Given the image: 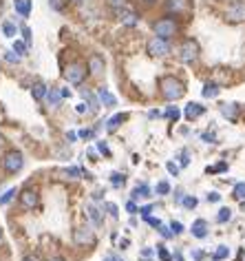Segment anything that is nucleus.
Instances as JSON below:
<instances>
[{
  "label": "nucleus",
  "instance_id": "a19ab883",
  "mask_svg": "<svg viewBox=\"0 0 245 261\" xmlns=\"http://www.w3.org/2000/svg\"><path fill=\"white\" fill-rule=\"evenodd\" d=\"M64 175H69L71 179H75L77 175H82V170L80 168H67V170H64Z\"/></svg>",
  "mask_w": 245,
  "mask_h": 261
},
{
  "label": "nucleus",
  "instance_id": "72a5a7b5",
  "mask_svg": "<svg viewBox=\"0 0 245 261\" xmlns=\"http://www.w3.org/2000/svg\"><path fill=\"white\" fill-rule=\"evenodd\" d=\"M27 47H29V44L27 42H14V51L18 56H24V51H27Z\"/></svg>",
  "mask_w": 245,
  "mask_h": 261
},
{
  "label": "nucleus",
  "instance_id": "4468645a",
  "mask_svg": "<svg viewBox=\"0 0 245 261\" xmlns=\"http://www.w3.org/2000/svg\"><path fill=\"white\" fill-rule=\"evenodd\" d=\"M88 71H91L93 75H100V73L104 71V60H102L100 56H91V58H88Z\"/></svg>",
  "mask_w": 245,
  "mask_h": 261
},
{
  "label": "nucleus",
  "instance_id": "4d7b16f0",
  "mask_svg": "<svg viewBox=\"0 0 245 261\" xmlns=\"http://www.w3.org/2000/svg\"><path fill=\"white\" fill-rule=\"evenodd\" d=\"M24 261H38V257H24Z\"/></svg>",
  "mask_w": 245,
  "mask_h": 261
},
{
  "label": "nucleus",
  "instance_id": "e433bc0d",
  "mask_svg": "<svg viewBox=\"0 0 245 261\" xmlns=\"http://www.w3.org/2000/svg\"><path fill=\"white\" fill-rule=\"evenodd\" d=\"M159 232H161V237H163V239H170V237L175 235V232L170 230L168 226H159Z\"/></svg>",
  "mask_w": 245,
  "mask_h": 261
},
{
  "label": "nucleus",
  "instance_id": "f3484780",
  "mask_svg": "<svg viewBox=\"0 0 245 261\" xmlns=\"http://www.w3.org/2000/svg\"><path fill=\"white\" fill-rule=\"evenodd\" d=\"M47 93H49V89H47V84H44V82H35L34 89H31V95H34L38 102L44 100V97H47Z\"/></svg>",
  "mask_w": 245,
  "mask_h": 261
},
{
  "label": "nucleus",
  "instance_id": "6ab92c4d",
  "mask_svg": "<svg viewBox=\"0 0 245 261\" xmlns=\"http://www.w3.org/2000/svg\"><path fill=\"white\" fill-rule=\"evenodd\" d=\"M124 120H126L124 113H117L115 117H111V120L106 122V130H111V133H113V130H117V126H120Z\"/></svg>",
  "mask_w": 245,
  "mask_h": 261
},
{
  "label": "nucleus",
  "instance_id": "7ed1b4c3",
  "mask_svg": "<svg viewBox=\"0 0 245 261\" xmlns=\"http://www.w3.org/2000/svg\"><path fill=\"white\" fill-rule=\"evenodd\" d=\"M146 51H148V56H153V58H163V56L170 51V44H168V40L153 36V38L146 42Z\"/></svg>",
  "mask_w": 245,
  "mask_h": 261
},
{
  "label": "nucleus",
  "instance_id": "4be33fe9",
  "mask_svg": "<svg viewBox=\"0 0 245 261\" xmlns=\"http://www.w3.org/2000/svg\"><path fill=\"white\" fill-rule=\"evenodd\" d=\"M82 95H84V100H88V104H91L93 111H97V109H100V102H97V97L93 95L91 91H87V89H84V91H82Z\"/></svg>",
  "mask_w": 245,
  "mask_h": 261
},
{
  "label": "nucleus",
  "instance_id": "423d86ee",
  "mask_svg": "<svg viewBox=\"0 0 245 261\" xmlns=\"http://www.w3.org/2000/svg\"><path fill=\"white\" fill-rule=\"evenodd\" d=\"M64 77H67V82H71V84H82L84 77H87V69L82 67L80 62H73L64 69Z\"/></svg>",
  "mask_w": 245,
  "mask_h": 261
},
{
  "label": "nucleus",
  "instance_id": "0e129e2a",
  "mask_svg": "<svg viewBox=\"0 0 245 261\" xmlns=\"http://www.w3.org/2000/svg\"><path fill=\"white\" fill-rule=\"evenodd\" d=\"M0 239H2V230H0Z\"/></svg>",
  "mask_w": 245,
  "mask_h": 261
},
{
  "label": "nucleus",
  "instance_id": "dca6fc26",
  "mask_svg": "<svg viewBox=\"0 0 245 261\" xmlns=\"http://www.w3.org/2000/svg\"><path fill=\"white\" fill-rule=\"evenodd\" d=\"M192 235L197 239H203L208 235V224L203 222V219H197V222L192 224Z\"/></svg>",
  "mask_w": 245,
  "mask_h": 261
},
{
  "label": "nucleus",
  "instance_id": "bf43d9fd",
  "mask_svg": "<svg viewBox=\"0 0 245 261\" xmlns=\"http://www.w3.org/2000/svg\"><path fill=\"white\" fill-rule=\"evenodd\" d=\"M2 144H5V137L0 135V149H2Z\"/></svg>",
  "mask_w": 245,
  "mask_h": 261
},
{
  "label": "nucleus",
  "instance_id": "c756f323",
  "mask_svg": "<svg viewBox=\"0 0 245 261\" xmlns=\"http://www.w3.org/2000/svg\"><path fill=\"white\" fill-rule=\"evenodd\" d=\"M228 252H230V250H228L226 246H219V248L214 250V255H212V257H214L216 261H221V259H226V257H228Z\"/></svg>",
  "mask_w": 245,
  "mask_h": 261
},
{
  "label": "nucleus",
  "instance_id": "bb28decb",
  "mask_svg": "<svg viewBox=\"0 0 245 261\" xmlns=\"http://www.w3.org/2000/svg\"><path fill=\"white\" fill-rule=\"evenodd\" d=\"M2 34H5L7 38H14L16 36V24L14 22H2Z\"/></svg>",
  "mask_w": 245,
  "mask_h": 261
},
{
  "label": "nucleus",
  "instance_id": "a18cd8bd",
  "mask_svg": "<svg viewBox=\"0 0 245 261\" xmlns=\"http://www.w3.org/2000/svg\"><path fill=\"white\" fill-rule=\"evenodd\" d=\"M166 168H168V173H173V175H177V173H179V166H177V164H173V162H168V164H166Z\"/></svg>",
  "mask_w": 245,
  "mask_h": 261
},
{
  "label": "nucleus",
  "instance_id": "79ce46f5",
  "mask_svg": "<svg viewBox=\"0 0 245 261\" xmlns=\"http://www.w3.org/2000/svg\"><path fill=\"white\" fill-rule=\"evenodd\" d=\"M170 230H173L175 235H179V232H183V226L179 222H173V224H170Z\"/></svg>",
  "mask_w": 245,
  "mask_h": 261
},
{
  "label": "nucleus",
  "instance_id": "37998d69",
  "mask_svg": "<svg viewBox=\"0 0 245 261\" xmlns=\"http://www.w3.org/2000/svg\"><path fill=\"white\" fill-rule=\"evenodd\" d=\"M22 36H24V42L29 44L31 42V29L29 27H22Z\"/></svg>",
  "mask_w": 245,
  "mask_h": 261
},
{
  "label": "nucleus",
  "instance_id": "c9c22d12",
  "mask_svg": "<svg viewBox=\"0 0 245 261\" xmlns=\"http://www.w3.org/2000/svg\"><path fill=\"white\" fill-rule=\"evenodd\" d=\"M157 193L159 195L170 193V184H168V182H159V184H157Z\"/></svg>",
  "mask_w": 245,
  "mask_h": 261
},
{
  "label": "nucleus",
  "instance_id": "603ef678",
  "mask_svg": "<svg viewBox=\"0 0 245 261\" xmlns=\"http://www.w3.org/2000/svg\"><path fill=\"white\" fill-rule=\"evenodd\" d=\"M188 162H190V160H188V153L183 150V153H181V166H188Z\"/></svg>",
  "mask_w": 245,
  "mask_h": 261
},
{
  "label": "nucleus",
  "instance_id": "8fccbe9b",
  "mask_svg": "<svg viewBox=\"0 0 245 261\" xmlns=\"http://www.w3.org/2000/svg\"><path fill=\"white\" fill-rule=\"evenodd\" d=\"M219 199H221V195H219V193H210V195H208V202H219Z\"/></svg>",
  "mask_w": 245,
  "mask_h": 261
},
{
  "label": "nucleus",
  "instance_id": "aec40b11",
  "mask_svg": "<svg viewBox=\"0 0 245 261\" xmlns=\"http://www.w3.org/2000/svg\"><path fill=\"white\" fill-rule=\"evenodd\" d=\"M219 91H221V89H219V84L216 82H208L206 87H203V97H210L212 100V97L219 95Z\"/></svg>",
  "mask_w": 245,
  "mask_h": 261
},
{
  "label": "nucleus",
  "instance_id": "58836bf2",
  "mask_svg": "<svg viewBox=\"0 0 245 261\" xmlns=\"http://www.w3.org/2000/svg\"><path fill=\"white\" fill-rule=\"evenodd\" d=\"M181 202H183V206H186V208H194V206H197V199H194V197H183Z\"/></svg>",
  "mask_w": 245,
  "mask_h": 261
},
{
  "label": "nucleus",
  "instance_id": "13d9d810",
  "mask_svg": "<svg viewBox=\"0 0 245 261\" xmlns=\"http://www.w3.org/2000/svg\"><path fill=\"white\" fill-rule=\"evenodd\" d=\"M49 261H67V259H62V257H53V259H49Z\"/></svg>",
  "mask_w": 245,
  "mask_h": 261
},
{
  "label": "nucleus",
  "instance_id": "f257e3e1",
  "mask_svg": "<svg viewBox=\"0 0 245 261\" xmlns=\"http://www.w3.org/2000/svg\"><path fill=\"white\" fill-rule=\"evenodd\" d=\"M183 93H186V87H183V82H179L177 77H173V75L161 77V95L166 97V100L175 102V100H179V97H183Z\"/></svg>",
  "mask_w": 245,
  "mask_h": 261
},
{
  "label": "nucleus",
  "instance_id": "393cba45",
  "mask_svg": "<svg viewBox=\"0 0 245 261\" xmlns=\"http://www.w3.org/2000/svg\"><path fill=\"white\" fill-rule=\"evenodd\" d=\"M232 219V210L230 208H221V210H219V215H216V222L219 224H226V222H230Z\"/></svg>",
  "mask_w": 245,
  "mask_h": 261
},
{
  "label": "nucleus",
  "instance_id": "49530a36",
  "mask_svg": "<svg viewBox=\"0 0 245 261\" xmlns=\"http://www.w3.org/2000/svg\"><path fill=\"white\" fill-rule=\"evenodd\" d=\"M140 213H141V217H150V213H153V206H144V208H140Z\"/></svg>",
  "mask_w": 245,
  "mask_h": 261
},
{
  "label": "nucleus",
  "instance_id": "f8f14e48",
  "mask_svg": "<svg viewBox=\"0 0 245 261\" xmlns=\"http://www.w3.org/2000/svg\"><path fill=\"white\" fill-rule=\"evenodd\" d=\"M188 7H190L188 0H168L166 2V11L168 14H183V11H188Z\"/></svg>",
  "mask_w": 245,
  "mask_h": 261
},
{
  "label": "nucleus",
  "instance_id": "7c9ffc66",
  "mask_svg": "<svg viewBox=\"0 0 245 261\" xmlns=\"http://www.w3.org/2000/svg\"><path fill=\"white\" fill-rule=\"evenodd\" d=\"M14 195H16V188H9L5 195H2V197H0V204H2V206H5V204H9L11 199H14Z\"/></svg>",
  "mask_w": 245,
  "mask_h": 261
},
{
  "label": "nucleus",
  "instance_id": "6e6d98bb",
  "mask_svg": "<svg viewBox=\"0 0 245 261\" xmlns=\"http://www.w3.org/2000/svg\"><path fill=\"white\" fill-rule=\"evenodd\" d=\"M108 259H111V261H122V259H120V257H117V255H111V257H108Z\"/></svg>",
  "mask_w": 245,
  "mask_h": 261
},
{
  "label": "nucleus",
  "instance_id": "ddd939ff",
  "mask_svg": "<svg viewBox=\"0 0 245 261\" xmlns=\"http://www.w3.org/2000/svg\"><path fill=\"white\" fill-rule=\"evenodd\" d=\"M221 115L228 117L230 122H236L239 120V107H236L234 102H230V104H221Z\"/></svg>",
  "mask_w": 245,
  "mask_h": 261
},
{
  "label": "nucleus",
  "instance_id": "2f4dec72",
  "mask_svg": "<svg viewBox=\"0 0 245 261\" xmlns=\"http://www.w3.org/2000/svg\"><path fill=\"white\" fill-rule=\"evenodd\" d=\"M157 252H159V259H161V261H170V259H173V255H170V252L166 250L163 246H157Z\"/></svg>",
  "mask_w": 245,
  "mask_h": 261
},
{
  "label": "nucleus",
  "instance_id": "864d4df0",
  "mask_svg": "<svg viewBox=\"0 0 245 261\" xmlns=\"http://www.w3.org/2000/svg\"><path fill=\"white\" fill-rule=\"evenodd\" d=\"M203 140H206V142H214V133H203Z\"/></svg>",
  "mask_w": 245,
  "mask_h": 261
},
{
  "label": "nucleus",
  "instance_id": "20e7f679",
  "mask_svg": "<svg viewBox=\"0 0 245 261\" xmlns=\"http://www.w3.org/2000/svg\"><path fill=\"white\" fill-rule=\"evenodd\" d=\"M199 58V44L197 40H186V42L179 47V60L183 64H192Z\"/></svg>",
  "mask_w": 245,
  "mask_h": 261
},
{
  "label": "nucleus",
  "instance_id": "5701e85b",
  "mask_svg": "<svg viewBox=\"0 0 245 261\" xmlns=\"http://www.w3.org/2000/svg\"><path fill=\"white\" fill-rule=\"evenodd\" d=\"M137 197H150V188L146 184H141V186H137V188L133 190V199H137Z\"/></svg>",
  "mask_w": 245,
  "mask_h": 261
},
{
  "label": "nucleus",
  "instance_id": "a211bd4d",
  "mask_svg": "<svg viewBox=\"0 0 245 261\" xmlns=\"http://www.w3.org/2000/svg\"><path fill=\"white\" fill-rule=\"evenodd\" d=\"M97 95H100V100L104 102L106 107H115V104H117L115 95H113V93L108 91V89H100V91H97Z\"/></svg>",
  "mask_w": 245,
  "mask_h": 261
},
{
  "label": "nucleus",
  "instance_id": "9b49d317",
  "mask_svg": "<svg viewBox=\"0 0 245 261\" xmlns=\"http://www.w3.org/2000/svg\"><path fill=\"white\" fill-rule=\"evenodd\" d=\"M203 113H206V107H201L199 102H190L186 107V111H183V115L188 117V120H197V117H201Z\"/></svg>",
  "mask_w": 245,
  "mask_h": 261
},
{
  "label": "nucleus",
  "instance_id": "c85d7f7f",
  "mask_svg": "<svg viewBox=\"0 0 245 261\" xmlns=\"http://www.w3.org/2000/svg\"><path fill=\"white\" fill-rule=\"evenodd\" d=\"M67 2L69 0H49V5H51L53 11H62L64 7H67Z\"/></svg>",
  "mask_w": 245,
  "mask_h": 261
},
{
  "label": "nucleus",
  "instance_id": "c03bdc74",
  "mask_svg": "<svg viewBox=\"0 0 245 261\" xmlns=\"http://www.w3.org/2000/svg\"><path fill=\"white\" fill-rule=\"evenodd\" d=\"M106 210L111 213V217H117V206L115 204H106Z\"/></svg>",
  "mask_w": 245,
  "mask_h": 261
},
{
  "label": "nucleus",
  "instance_id": "4c0bfd02",
  "mask_svg": "<svg viewBox=\"0 0 245 261\" xmlns=\"http://www.w3.org/2000/svg\"><path fill=\"white\" fill-rule=\"evenodd\" d=\"M221 170H228V164H216V166H208V173H221Z\"/></svg>",
  "mask_w": 245,
  "mask_h": 261
},
{
  "label": "nucleus",
  "instance_id": "1a4fd4ad",
  "mask_svg": "<svg viewBox=\"0 0 245 261\" xmlns=\"http://www.w3.org/2000/svg\"><path fill=\"white\" fill-rule=\"evenodd\" d=\"M75 242L82 243V246H91V243H95V235H93L91 228H77L75 230Z\"/></svg>",
  "mask_w": 245,
  "mask_h": 261
},
{
  "label": "nucleus",
  "instance_id": "3c124183",
  "mask_svg": "<svg viewBox=\"0 0 245 261\" xmlns=\"http://www.w3.org/2000/svg\"><path fill=\"white\" fill-rule=\"evenodd\" d=\"M126 210H128V213H137V206H135V204L133 202H128V204H126Z\"/></svg>",
  "mask_w": 245,
  "mask_h": 261
},
{
  "label": "nucleus",
  "instance_id": "a878e982",
  "mask_svg": "<svg viewBox=\"0 0 245 261\" xmlns=\"http://www.w3.org/2000/svg\"><path fill=\"white\" fill-rule=\"evenodd\" d=\"M108 5H111L113 11H122L128 7V0H108Z\"/></svg>",
  "mask_w": 245,
  "mask_h": 261
},
{
  "label": "nucleus",
  "instance_id": "f704fd0d",
  "mask_svg": "<svg viewBox=\"0 0 245 261\" xmlns=\"http://www.w3.org/2000/svg\"><path fill=\"white\" fill-rule=\"evenodd\" d=\"M166 115H168V117H170V120H173V122H177V120H179V115H181V113H179V109H177V107H170L168 111H166Z\"/></svg>",
  "mask_w": 245,
  "mask_h": 261
},
{
  "label": "nucleus",
  "instance_id": "5fc2aeb1",
  "mask_svg": "<svg viewBox=\"0 0 245 261\" xmlns=\"http://www.w3.org/2000/svg\"><path fill=\"white\" fill-rule=\"evenodd\" d=\"M80 137H93L91 130H80Z\"/></svg>",
  "mask_w": 245,
  "mask_h": 261
},
{
  "label": "nucleus",
  "instance_id": "0eeeda50",
  "mask_svg": "<svg viewBox=\"0 0 245 261\" xmlns=\"http://www.w3.org/2000/svg\"><path fill=\"white\" fill-rule=\"evenodd\" d=\"M226 18L230 20V22H245V5L243 2H232L230 7H228L226 11Z\"/></svg>",
  "mask_w": 245,
  "mask_h": 261
},
{
  "label": "nucleus",
  "instance_id": "f03ea898",
  "mask_svg": "<svg viewBox=\"0 0 245 261\" xmlns=\"http://www.w3.org/2000/svg\"><path fill=\"white\" fill-rule=\"evenodd\" d=\"M24 166V157H22V153L20 150H7L5 155H2V168L7 170V173H18L20 168Z\"/></svg>",
  "mask_w": 245,
  "mask_h": 261
},
{
  "label": "nucleus",
  "instance_id": "2eb2a0df",
  "mask_svg": "<svg viewBox=\"0 0 245 261\" xmlns=\"http://www.w3.org/2000/svg\"><path fill=\"white\" fill-rule=\"evenodd\" d=\"M14 7L22 18H27L31 14V0H14Z\"/></svg>",
  "mask_w": 245,
  "mask_h": 261
},
{
  "label": "nucleus",
  "instance_id": "ea45409f",
  "mask_svg": "<svg viewBox=\"0 0 245 261\" xmlns=\"http://www.w3.org/2000/svg\"><path fill=\"white\" fill-rule=\"evenodd\" d=\"M5 58L9 60V62H14V64H16V62H18V60H20V56L16 54V51H7V54H5Z\"/></svg>",
  "mask_w": 245,
  "mask_h": 261
},
{
  "label": "nucleus",
  "instance_id": "e2e57ef3",
  "mask_svg": "<svg viewBox=\"0 0 245 261\" xmlns=\"http://www.w3.org/2000/svg\"><path fill=\"white\" fill-rule=\"evenodd\" d=\"M73 2H82V0H73Z\"/></svg>",
  "mask_w": 245,
  "mask_h": 261
},
{
  "label": "nucleus",
  "instance_id": "052dcab7",
  "mask_svg": "<svg viewBox=\"0 0 245 261\" xmlns=\"http://www.w3.org/2000/svg\"><path fill=\"white\" fill-rule=\"evenodd\" d=\"M144 2H146V5H153V2H155V0H144Z\"/></svg>",
  "mask_w": 245,
  "mask_h": 261
},
{
  "label": "nucleus",
  "instance_id": "680f3d73",
  "mask_svg": "<svg viewBox=\"0 0 245 261\" xmlns=\"http://www.w3.org/2000/svg\"><path fill=\"white\" fill-rule=\"evenodd\" d=\"M177 261H183V259H181V255H177Z\"/></svg>",
  "mask_w": 245,
  "mask_h": 261
},
{
  "label": "nucleus",
  "instance_id": "de8ad7c7",
  "mask_svg": "<svg viewBox=\"0 0 245 261\" xmlns=\"http://www.w3.org/2000/svg\"><path fill=\"white\" fill-rule=\"evenodd\" d=\"M97 149H100V150H102V153H104V155H111V150H108V146H106L104 142H100V144H97Z\"/></svg>",
  "mask_w": 245,
  "mask_h": 261
},
{
  "label": "nucleus",
  "instance_id": "9d476101",
  "mask_svg": "<svg viewBox=\"0 0 245 261\" xmlns=\"http://www.w3.org/2000/svg\"><path fill=\"white\" fill-rule=\"evenodd\" d=\"M117 16H120V20H122V24H126V27H135V24L140 22V16L135 14L133 9H122V11H117Z\"/></svg>",
  "mask_w": 245,
  "mask_h": 261
},
{
  "label": "nucleus",
  "instance_id": "412c9836",
  "mask_svg": "<svg viewBox=\"0 0 245 261\" xmlns=\"http://www.w3.org/2000/svg\"><path fill=\"white\" fill-rule=\"evenodd\" d=\"M47 97H49V102H51V107H58L60 104V100H62V91L60 89H51V91L47 93Z\"/></svg>",
  "mask_w": 245,
  "mask_h": 261
},
{
  "label": "nucleus",
  "instance_id": "6e6552de",
  "mask_svg": "<svg viewBox=\"0 0 245 261\" xmlns=\"http://www.w3.org/2000/svg\"><path fill=\"white\" fill-rule=\"evenodd\" d=\"M20 202H22L24 208H38L40 197H38V193H35L34 188H24L22 193H20Z\"/></svg>",
  "mask_w": 245,
  "mask_h": 261
},
{
  "label": "nucleus",
  "instance_id": "473e14b6",
  "mask_svg": "<svg viewBox=\"0 0 245 261\" xmlns=\"http://www.w3.org/2000/svg\"><path fill=\"white\" fill-rule=\"evenodd\" d=\"M111 184L113 186H122V184H124V175H122V173H113L111 175Z\"/></svg>",
  "mask_w": 245,
  "mask_h": 261
},
{
  "label": "nucleus",
  "instance_id": "09e8293b",
  "mask_svg": "<svg viewBox=\"0 0 245 261\" xmlns=\"http://www.w3.org/2000/svg\"><path fill=\"white\" fill-rule=\"evenodd\" d=\"M146 222H148L150 226H155V228H159V226H161V222H159V219H153V217H146Z\"/></svg>",
  "mask_w": 245,
  "mask_h": 261
},
{
  "label": "nucleus",
  "instance_id": "b1692460",
  "mask_svg": "<svg viewBox=\"0 0 245 261\" xmlns=\"http://www.w3.org/2000/svg\"><path fill=\"white\" fill-rule=\"evenodd\" d=\"M87 213H88V219H91L93 224H102V215H100V210H97L95 206H88Z\"/></svg>",
  "mask_w": 245,
  "mask_h": 261
},
{
  "label": "nucleus",
  "instance_id": "cd10ccee",
  "mask_svg": "<svg viewBox=\"0 0 245 261\" xmlns=\"http://www.w3.org/2000/svg\"><path fill=\"white\" fill-rule=\"evenodd\" d=\"M234 197L239 199V202H245V184H243V182L234 186Z\"/></svg>",
  "mask_w": 245,
  "mask_h": 261
},
{
  "label": "nucleus",
  "instance_id": "39448f33",
  "mask_svg": "<svg viewBox=\"0 0 245 261\" xmlns=\"http://www.w3.org/2000/svg\"><path fill=\"white\" fill-rule=\"evenodd\" d=\"M155 36H159V38H163V40H168V38H173L175 34H177V22H175L173 18H161V20H157L155 22Z\"/></svg>",
  "mask_w": 245,
  "mask_h": 261
}]
</instances>
